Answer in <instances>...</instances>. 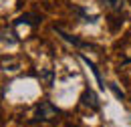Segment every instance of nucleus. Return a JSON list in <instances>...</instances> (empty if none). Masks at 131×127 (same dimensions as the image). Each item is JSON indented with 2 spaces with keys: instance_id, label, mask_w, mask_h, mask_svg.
<instances>
[{
  "instance_id": "nucleus-1",
  "label": "nucleus",
  "mask_w": 131,
  "mask_h": 127,
  "mask_svg": "<svg viewBox=\"0 0 131 127\" xmlns=\"http://www.w3.org/2000/svg\"><path fill=\"white\" fill-rule=\"evenodd\" d=\"M59 115V109L50 103V101H42V103H38L36 107H34V121H50L52 117H57Z\"/></svg>"
},
{
  "instance_id": "nucleus-2",
  "label": "nucleus",
  "mask_w": 131,
  "mask_h": 127,
  "mask_svg": "<svg viewBox=\"0 0 131 127\" xmlns=\"http://www.w3.org/2000/svg\"><path fill=\"white\" fill-rule=\"evenodd\" d=\"M81 101H83V105H87V107H91V109H95V111L99 109V97H97V93H95L91 87L83 91Z\"/></svg>"
},
{
  "instance_id": "nucleus-3",
  "label": "nucleus",
  "mask_w": 131,
  "mask_h": 127,
  "mask_svg": "<svg viewBox=\"0 0 131 127\" xmlns=\"http://www.w3.org/2000/svg\"><path fill=\"white\" fill-rule=\"evenodd\" d=\"M81 61H83L85 65H87V67L91 69V73L95 75V79H97V85H99V89H105V81H103V77H101V71L97 69V65L93 63V61H89V57H85V55H81Z\"/></svg>"
},
{
  "instance_id": "nucleus-4",
  "label": "nucleus",
  "mask_w": 131,
  "mask_h": 127,
  "mask_svg": "<svg viewBox=\"0 0 131 127\" xmlns=\"http://www.w3.org/2000/svg\"><path fill=\"white\" fill-rule=\"evenodd\" d=\"M54 30L61 34V38H63V40H67V43H69V45H73V47H77V48H87V47H89L87 43H83L81 38H77V36H73V34H67V32L61 30V28H54Z\"/></svg>"
},
{
  "instance_id": "nucleus-5",
  "label": "nucleus",
  "mask_w": 131,
  "mask_h": 127,
  "mask_svg": "<svg viewBox=\"0 0 131 127\" xmlns=\"http://www.w3.org/2000/svg\"><path fill=\"white\" fill-rule=\"evenodd\" d=\"M2 45L6 47H14V45H18V36H16V32L12 30V28H2Z\"/></svg>"
},
{
  "instance_id": "nucleus-6",
  "label": "nucleus",
  "mask_w": 131,
  "mask_h": 127,
  "mask_svg": "<svg viewBox=\"0 0 131 127\" xmlns=\"http://www.w3.org/2000/svg\"><path fill=\"white\" fill-rule=\"evenodd\" d=\"M40 81H45V85H47V87H52V83H54L52 69H42V71H40Z\"/></svg>"
},
{
  "instance_id": "nucleus-7",
  "label": "nucleus",
  "mask_w": 131,
  "mask_h": 127,
  "mask_svg": "<svg viewBox=\"0 0 131 127\" xmlns=\"http://www.w3.org/2000/svg\"><path fill=\"white\" fill-rule=\"evenodd\" d=\"M18 22H26V24H30V26H36L38 22H40V18L38 16H30V14H24L18 18Z\"/></svg>"
},
{
  "instance_id": "nucleus-8",
  "label": "nucleus",
  "mask_w": 131,
  "mask_h": 127,
  "mask_svg": "<svg viewBox=\"0 0 131 127\" xmlns=\"http://www.w3.org/2000/svg\"><path fill=\"white\" fill-rule=\"evenodd\" d=\"M111 10H121L123 8V0H103Z\"/></svg>"
},
{
  "instance_id": "nucleus-9",
  "label": "nucleus",
  "mask_w": 131,
  "mask_h": 127,
  "mask_svg": "<svg viewBox=\"0 0 131 127\" xmlns=\"http://www.w3.org/2000/svg\"><path fill=\"white\" fill-rule=\"evenodd\" d=\"M107 87H109V89H111V91H113V93H115V97H117V99H125V95H123V91H119L115 83H109Z\"/></svg>"
}]
</instances>
